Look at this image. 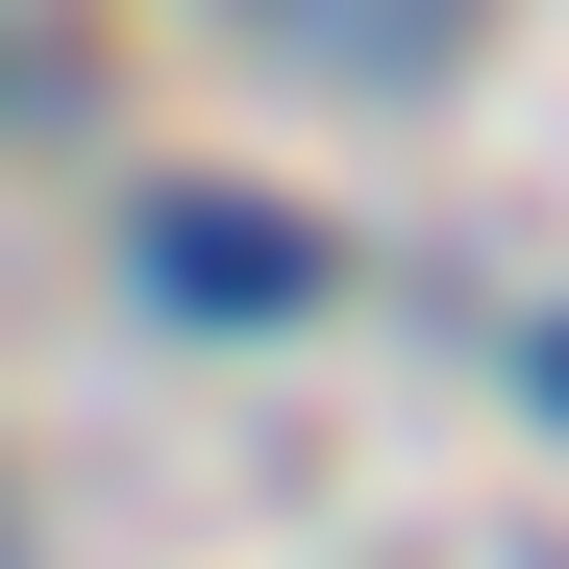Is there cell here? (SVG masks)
<instances>
[{"label": "cell", "mask_w": 569, "mask_h": 569, "mask_svg": "<svg viewBox=\"0 0 569 569\" xmlns=\"http://www.w3.org/2000/svg\"><path fill=\"white\" fill-rule=\"evenodd\" d=\"M149 298L173 322H298L322 298V223L298 199H149Z\"/></svg>", "instance_id": "cell-1"}, {"label": "cell", "mask_w": 569, "mask_h": 569, "mask_svg": "<svg viewBox=\"0 0 569 569\" xmlns=\"http://www.w3.org/2000/svg\"><path fill=\"white\" fill-rule=\"evenodd\" d=\"M545 397H569V322H545Z\"/></svg>", "instance_id": "cell-2"}]
</instances>
